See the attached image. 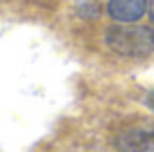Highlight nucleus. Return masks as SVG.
Wrapping results in <instances>:
<instances>
[{
  "mask_svg": "<svg viewBox=\"0 0 154 152\" xmlns=\"http://www.w3.org/2000/svg\"><path fill=\"white\" fill-rule=\"evenodd\" d=\"M145 105L154 112V90H152V92H147V96H145Z\"/></svg>",
  "mask_w": 154,
  "mask_h": 152,
  "instance_id": "4",
  "label": "nucleus"
},
{
  "mask_svg": "<svg viewBox=\"0 0 154 152\" xmlns=\"http://www.w3.org/2000/svg\"><path fill=\"white\" fill-rule=\"evenodd\" d=\"M121 152H154V130H125L116 137Z\"/></svg>",
  "mask_w": 154,
  "mask_h": 152,
  "instance_id": "3",
  "label": "nucleus"
},
{
  "mask_svg": "<svg viewBox=\"0 0 154 152\" xmlns=\"http://www.w3.org/2000/svg\"><path fill=\"white\" fill-rule=\"evenodd\" d=\"M105 43L109 49H114L121 56H141L152 54L154 49V36L150 27H136V25H114L105 31Z\"/></svg>",
  "mask_w": 154,
  "mask_h": 152,
  "instance_id": "1",
  "label": "nucleus"
},
{
  "mask_svg": "<svg viewBox=\"0 0 154 152\" xmlns=\"http://www.w3.org/2000/svg\"><path fill=\"white\" fill-rule=\"evenodd\" d=\"M147 2L150 0H109L107 16L116 23L132 25L147 14Z\"/></svg>",
  "mask_w": 154,
  "mask_h": 152,
  "instance_id": "2",
  "label": "nucleus"
},
{
  "mask_svg": "<svg viewBox=\"0 0 154 152\" xmlns=\"http://www.w3.org/2000/svg\"><path fill=\"white\" fill-rule=\"evenodd\" d=\"M152 36H154V27H152Z\"/></svg>",
  "mask_w": 154,
  "mask_h": 152,
  "instance_id": "6",
  "label": "nucleus"
},
{
  "mask_svg": "<svg viewBox=\"0 0 154 152\" xmlns=\"http://www.w3.org/2000/svg\"><path fill=\"white\" fill-rule=\"evenodd\" d=\"M147 14H150V18H152V23H154V0L147 2Z\"/></svg>",
  "mask_w": 154,
  "mask_h": 152,
  "instance_id": "5",
  "label": "nucleus"
}]
</instances>
